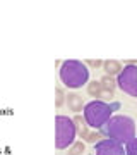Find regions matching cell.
I'll list each match as a JSON object with an SVG mask.
<instances>
[{"label":"cell","mask_w":137,"mask_h":155,"mask_svg":"<svg viewBox=\"0 0 137 155\" xmlns=\"http://www.w3.org/2000/svg\"><path fill=\"white\" fill-rule=\"evenodd\" d=\"M120 109V102L115 100H91L88 104H84L82 109V117L88 124V127H93L96 131H99L106 122L113 117L117 110Z\"/></svg>","instance_id":"cell-1"},{"label":"cell","mask_w":137,"mask_h":155,"mask_svg":"<svg viewBox=\"0 0 137 155\" xmlns=\"http://www.w3.org/2000/svg\"><path fill=\"white\" fill-rule=\"evenodd\" d=\"M99 134L123 145L135 136V121L129 116H123V114L113 116L99 129Z\"/></svg>","instance_id":"cell-2"},{"label":"cell","mask_w":137,"mask_h":155,"mask_svg":"<svg viewBox=\"0 0 137 155\" xmlns=\"http://www.w3.org/2000/svg\"><path fill=\"white\" fill-rule=\"evenodd\" d=\"M60 81L64 83V86H67L70 90L82 88L89 81V67L86 66V62L74 61V59H69V61L62 62Z\"/></svg>","instance_id":"cell-3"},{"label":"cell","mask_w":137,"mask_h":155,"mask_svg":"<svg viewBox=\"0 0 137 155\" xmlns=\"http://www.w3.org/2000/svg\"><path fill=\"white\" fill-rule=\"evenodd\" d=\"M77 129L74 124V119L69 116H58L55 117V147L57 150H65L76 143Z\"/></svg>","instance_id":"cell-4"},{"label":"cell","mask_w":137,"mask_h":155,"mask_svg":"<svg viewBox=\"0 0 137 155\" xmlns=\"http://www.w3.org/2000/svg\"><path fill=\"white\" fill-rule=\"evenodd\" d=\"M117 86L129 97L137 98V64L123 66V69L117 76Z\"/></svg>","instance_id":"cell-5"},{"label":"cell","mask_w":137,"mask_h":155,"mask_svg":"<svg viewBox=\"0 0 137 155\" xmlns=\"http://www.w3.org/2000/svg\"><path fill=\"white\" fill-rule=\"evenodd\" d=\"M93 155H125V148H123V145L115 141V140L104 138L96 141L93 148Z\"/></svg>","instance_id":"cell-6"},{"label":"cell","mask_w":137,"mask_h":155,"mask_svg":"<svg viewBox=\"0 0 137 155\" xmlns=\"http://www.w3.org/2000/svg\"><path fill=\"white\" fill-rule=\"evenodd\" d=\"M88 93L91 95V97H96V100H106V102H110V100L113 98V91L103 88V84L99 83V81H93V83H89Z\"/></svg>","instance_id":"cell-7"},{"label":"cell","mask_w":137,"mask_h":155,"mask_svg":"<svg viewBox=\"0 0 137 155\" xmlns=\"http://www.w3.org/2000/svg\"><path fill=\"white\" fill-rule=\"evenodd\" d=\"M67 104H69V109L74 112H81L82 109H84V98H82L81 95L77 93H69V97H67Z\"/></svg>","instance_id":"cell-8"},{"label":"cell","mask_w":137,"mask_h":155,"mask_svg":"<svg viewBox=\"0 0 137 155\" xmlns=\"http://www.w3.org/2000/svg\"><path fill=\"white\" fill-rule=\"evenodd\" d=\"M103 67H104V71H106V76H113V74H118L122 71V64L117 61L103 62Z\"/></svg>","instance_id":"cell-9"},{"label":"cell","mask_w":137,"mask_h":155,"mask_svg":"<svg viewBox=\"0 0 137 155\" xmlns=\"http://www.w3.org/2000/svg\"><path fill=\"white\" fill-rule=\"evenodd\" d=\"M74 124H76V129H77V133L81 134V136H88V127H86V121H84V117L81 116H76L74 117Z\"/></svg>","instance_id":"cell-10"},{"label":"cell","mask_w":137,"mask_h":155,"mask_svg":"<svg viewBox=\"0 0 137 155\" xmlns=\"http://www.w3.org/2000/svg\"><path fill=\"white\" fill-rule=\"evenodd\" d=\"M125 155H137V136L125 143Z\"/></svg>","instance_id":"cell-11"},{"label":"cell","mask_w":137,"mask_h":155,"mask_svg":"<svg viewBox=\"0 0 137 155\" xmlns=\"http://www.w3.org/2000/svg\"><path fill=\"white\" fill-rule=\"evenodd\" d=\"M99 83L103 84V88H106V90H110V91H113V88L117 86V81L113 79L111 76H104Z\"/></svg>","instance_id":"cell-12"},{"label":"cell","mask_w":137,"mask_h":155,"mask_svg":"<svg viewBox=\"0 0 137 155\" xmlns=\"http://www.w3.org/2000/svg\"><path fill=\"white\" fill-rule=\"evenodd\" d=\"M82 152H84V143L82 141H76L74 147L69 150V155H81Z\"/></svg>","instance_id":"cell-13"},{"label":"cell","mask_w":137,"mask_h":155,"mask_svg":"<svg viewBox=\"0 0 137 155\" xmlns=\"http://www.w3.org/2000/svg\"><path fill=\"white\" fill-rule=\"evenodd\" d=\"M64 93H62V90L60 88H57V102H55V105L57 107H62L64 105Z\"/></svg>","instance_id":"cell-14"},{"label":"cell","mask_w":137,"mask_h":155,"mask_svg":"<svg viewBox=\"0 0 137 155\" xmlns=\"http://www.w3.org/2000/svg\"><path fill=\"white\" fill-rule=\"evenodd\" d=\"M86 66H93V67H99V66H103V62H101V61H89V62H86Z\"/></svg>","instance_id":"cell-15"},{"label":"cell","mask_w":137,"mask_h":155,"mask_svg":"<svg viewBox=\"0 0 137 155\" xmlns=\"http://www.w3.org/2000/svg\"><path fill=\"white\" fill-rule=\"evenodd\" d=\"M86 138H88L89 141H94V140H98V138H99V134H98V133H94V134H88ZM98 141H99V140H98Z\"/></svg>","instance_id":"cell-16"}]
</instances>
